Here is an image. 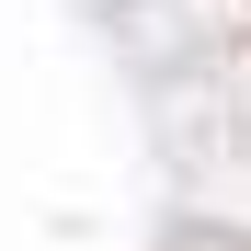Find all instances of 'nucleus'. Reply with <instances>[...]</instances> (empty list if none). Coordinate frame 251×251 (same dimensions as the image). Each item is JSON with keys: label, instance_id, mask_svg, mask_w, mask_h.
<instances>
[]
</instances>
